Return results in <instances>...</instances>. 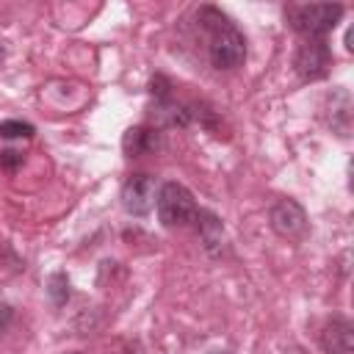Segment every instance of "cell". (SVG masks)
Instances as JSON below:
<instances>
[{"label":"cell","instance_id":"cell-1","mask_svg":"<svg viewBox=\"0 0 354 354\" xmlns=\"http://www.w3.org/2000/svg\"><path fill=\"white\" fill-rule=\"evenodd\" d=\"M199 19L205 22V28L213 33L210 36V64L216 69H235L243 64L246 58V39L243 33L216 8H202L199 11Z\"/></svg>","mask_w":354,"mask_h":354},{"label":"cell","instance_id":"cell-2","mask_svg":"<svg viewBox=\"0 0 354 354\" xmlns=\"http://www.w3.org/2000/svg\"><path fill=\"white\" fill-rule=\"evenodd\" d=\"M290 25L304 39H324L343 17L340 3H310V6H293L288 11Z\"/></svg>","mask_w":354,"mask_h":354},{"label":"cell","instance_id":"cell-3","mask_svg":"<svg viewBox=\"0 0 354 354\" xmlns=\"http://www.w3.org/2000/svg\"><path fill=\"white\" fill-rule=\"evenodd\" d=\"M155 202H158V218L166 227H185L196 221L199 207L194 202V194L180 183H163Z\"/></svg>","mask_w":354,"mask_h":354},{"label":"cell","instance_id":"cell-4","mask_svg":"<svg viewBox=\"0 0 354 354\" xmlns=\"http://www.w3.org/2000/svg\"><path fill=\"white\" fill-rule=\"evenodd\" d=\"M293 66L301 80H321L332 66V53L324 39H304L296 50Z\"/></svg>","mask_w":354,"mask_h":354},{"label":"cell","instance_id":"cell-5","mask_svg":"<svg viewBox=\"0 0 354 354\" xmlns=\"http://www.w3.org/2000/svg\"><path fill=\"white\" fill-rule=\"evenodd\" d=\"M122 207L130 216H147L155 207V180L144 171L130 174L122 185Z\"/></svg>","mask_w":354,"mask_h":354},{"label":"cell","instance_id":"cell-6","mask_svg":"<svg viewBox=\"0 0 354 354\" xmlns=\"http://www.w3.org/2000/svg\"><path fill=\"white\" fill-rule=\"evenodd\" d=\"M268 218H271L274 232L282 238H301L307 232V213L296 199H279L271 207Z\"/></svg>","mask_w":354,"mask_h":354},{"label":"cell","instance_id":"cell-7","mask_svg":"<svg viewBox=\"0 0 354 354\" xmlns=\"http://www.w3.org/2000/svg\"><path fill=\"white\" fill-rule=\"evenodd\" d=\"M321 346L329 354H351L354 351V326L346 318H332L321 332Z\"/></svg>","mask_w":354,"mask_h":354},{"label":"cell","instance_id":"cell-8","mask_svg":"<svg viewBox=\"0 0 354 354\" xmlns=\"http://www.w3.org/2000/svg\"><path fill=\"white\" fill-rule=\"evenodd\" d=\"M160 147V136L158 130L152 127H130L122 138V149L127 158H136V155H144V152H155Z\"/></svg>","mask_w":354,"mask_h":354},{"label":"cell","instance_id":"cell-9","mask_svg":"<svg viewBox=\"0 0 354 354\" xmlns=\"http://www.w3.org/2000/svg\"><path fill=\"white\" fill-rule=\"evenodd\" d=\"M199 218H205V221H199V227H202V238H205V246L216 254V252L224 246V230H221V221H218L216 216H210V213H202V210H199Z\"/></svg>","mask_w":354,"mask_h":354},{"label":"cell","instance_id":"cell-10","mask_svg":"<svg viewBox=\"0 0 354 354\" xmlns=\"http://www.w3.org/2000/svg\"><path fill=\"white\" fill-rule=\"evenodd\" d=\"M33 136V124L19 122V119H8L0 122V138H30Z\"/></svg>","mask_w":354,"mask_h":354},{"label":"cell","instance_id":"cell-11","mask_svg":"<svg viewBox=\"0 0 354 354\" xmlns=\"http://www.w3.org/2000/svg\"><path fill=\"white\" fill-rule=\"evenodd\" d=\"M50 296L55 304H64L66 296H69V279L64 274H53L50 277Z\"/></svg>","mask_w":354,"mask_h":354},{"label":"cell","instance_id":"cell-12","mask_svg":"<svg viewBox=\"0 0 354 354\" xmlns=\"http://www.w3.org/2000/svg\"><path fill=\"white\" fill-rule=\"evenodd\" d=\"M11 321H14V310H11V304H6V301H0V337L8 332V326H11Z\"/></svg>","mask_w":354,"mask_h":354},{"label":"cell","instance_id":"cell-13","mask_svg":"<svg viewBox=\"0 0 354 354\" xmlns=\"http://www.w3.org/2000/svg\"><path fill=\"white\" fill-rule=\"evenodd\" d=\"M19 163H22V155H19V152H14V149L0 152V166H6V169H17Z\"/></svg>","mask_w":354,"mask_h":354}]
</instances>
